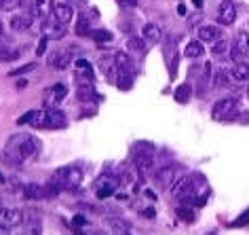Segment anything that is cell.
<instances>
[{
	"label": "cell",
	"mask_w": 249,
	"mask_h": 235,
	"mask_svg": "<svg viewBox=\"0 0 249 235\" xmlns=\"http://www.w3.org/2000/svg\"><path fill=\"white\" fill-rule=\"evenodd\" d=\"M76 96H78V100H83V102L97 100V94H95V89H93L91 85H80V87L76 89Z\"/></svg>",
	"instance_id": "cell-22"
},
{
	"label": "cell",
	"mask_w": 249,
	"mask_h": 235,
	"mask_svg": "<svg viewBox=\"0 0 249 235\" xmlns=\"http://www.w3.org/2000/svg\"><path fill=\"white\" fill-rule=\"evenodd\" d=\"M108 227H110L114 233H127V231H129L127 222L121 220V218H110V220H108Z\"/></svg>",
	"instance_id": "cell-32"
},
{
	"label": "cell",
	"mask_w": 249,
	"mask_h": 235,
	"mask_svg": "<svg viewBox=\"0 0 249 235\" xmlns=\"http://www.w3.org/2000/svg\"><path fill=\"white\" fill-rule=\"evenodd\" d=\"M89 36L95 42H110L112 40V32H108V30H91Z\"/></svg>",
	"instance_id": "cell-28"
},
{
	"label": "cell",
	"mask_w": 249,
	"mask_h": 235,
	"mask_svg": "<svg viewBox=\"0 0 249 235\" xmlns=\"http://www.w3.org/2000/svg\"><path fill=\"white\" fill-rule=\"evenodd\" d=\"M47 42H49V39H47V36H42V39H40V42H38V47H36V53H38V55H42V53H45V49H47Z\"/></svg>",
	"instance_id": "cell-40"
},
{
	"label": "cell",
	"mask_w": 249,
	"mask_h": 235,
	"mask_svg": "<svg viewBox=\"0 0 249 235\" xmlns=\"http://www.w3.org/2000/svg\"><path fill=\"white\" fill-rule=\"evenodd\" d=\"M66 125H68V121H66V115L61 113V110H47V121H45L47 129H61Z\"/></svg>",
	"instance_id": "cell-9"
},
{
	"label": "cell",
	"mask_w": 249,
	"mask_h": 235,
	"mask_svg": "<svg viewBox=\"0 0 249 235\" xmlns=\"http://www.w3.org/2000/svg\"><path fill=\"white\" fill-rule=\"evenodd\" d=\"M114 68L118 72H131V58H129V53H123V51L114 53Z\"/></svg>",
	"instance_id": "cell-17"
},
{
	"label": "cell",
	"mask_w": 249,
	"mask_h": 235,
	"mask_svg": "<svg viewBox=\"0 0 249 235\" xmlns=\"http://www.w3.org/2000/svg\"><path fill=\"white\" fill-rule=\"evenodd\" d=\"M0 34H2V21H0Z\"/></svg>",
	"instance_id": "cell-51"
},
{
	"label": "cell",
	"mask_w": 249,
	"mask_h": 235,
	"mask_svg": "<svg viewBox=\"0 0 249 235\" xmlns=\"http://www.w3.org/2000/svg\"><path fill=\"white\" fill-rule=\"evenodd\" d=\"M76 68L80 70V74H83V77H87L89 81H93V66H91L87 59H76Z\"/></svg>",
	"instance_id": "cell-29"
},
{
	"label": "cell",
	"mask_w": 249,
	"mask_h": 235,
	"mask_svg": "<svg viewBox=\"0 0 249 235\" xmlns=\"http://www.w3.org/2000/svg\"><path fill=\"white\" fill-rule=\"evenodd\" d=\"M157 178H159V182L163 184V187H171V184L178 180V174H176V170L173 168H163V170L157 172Z\"/></svg>",
	"instance_id": "cell-18"
},
{
	"label": "cell",
	"mask_w": 249,
	"mask_h": 235,
	"mask_svg": "<svg viewBox=\"0 0 249 235\" xmlns=\"http://www.w3.org/2000/svg\"><path fill=\"white\" fill-rule=\"evenodd\" d=\"M51 96H53V100H55V104L57 102H61L64 98L68 96V87L64 83H57V85H53V89H51Z\"/></svg>",
	"instance_id": "cell-27"
},
{
	"label": "cell",
	"mask_w": 249,
	"mask_h": 235,
	"mask_svg": "<svg viewBox=\"0 0 249 235\" xmlns=\"http://www.w3.org/2000/svg\"><path fill=\"white\" fill-rule=\"evenodd\" d=\"M34 115H36V110H28V113H23L19 119H17V125H26V123H32Z\"/></svg>",
	"instance_id": "cell-37"
},
{
	"label": "cell",
	"mask_w": 249,
	"mask_h": 235,
	"mask_svg": "<svg viewBox=\"0 0 249 235\" xmlns=\"http://www.w3.org/2000/svg\"><path fill=\"white\" fill-rule=\"evenodd\" d=\"M68 64H70V53L68 51H55L51 58H49V66L55 68V70H64Z\"/></svg>",
	"instance_id": "cell-13"
},
{
	"label": "cell",
	"mask_w": 249,
	"mask_h": 235,
	"mask_svg": "<svg viewBox=\"0 0 249 235\" xmlns=\"http://www.w3.org/2000/svg\"><path fill=\"white\" fill-rule=\"evenodd\" d=\"M157 157V146L152 142H138L133 146V163L140 172H150Z\"/></svg>",
	"instance_id": "cell-1"
},
{
	"label": "cell",
	"mask_w": 249,
	"mask_h": 235,
	"mask_svg": "<svg viewBox=\"0 0 249 235\" xmlns=\"http://www.w3.org/2000/svg\"><path fill=\"white\" fill-rule=\"evenodd\" d=\"M144 216H148V218H152V216H154V208H148V210H144Z\"/></svg>",
	"instance_id": "cell-44"
},
{
	"label": "cell",
	"mask_w": 249,
	"mask_h": 235,
	"mask_svg": "<svg viewBox=\"0 0 249 235\" xmlns=\"http://www.w3.org/2000/svg\"><path fill=\"white\" fill-rule=\"evenodd\" d=\"M26 87H28V81H23V78H21V81L17 83V89H26Z\"/></svg>",
	"instance_id": "cell-45"
},
{
	"label": "cell",
	"mask_w": 249,
	"mask_h": 235,
	"mask_svg": "<svg viewBox=\"0 0 249 235\" xmlns=\"http://www.w3.org/2000/svg\"><path fill=\"white\" fill-rule=\"evenodd\" d=\"M190 94H192V87H190V85H179V87L176 89V94H173V98H176V102L178 104H186V102H188L190 100Z\"/></svg>",
	"instance_id": "cell-23"
},
{
	"label": "cell",
	"mask_w": 249,
	"mask_h": 235,
	"mask_svg": "<svg viewBox=\"0 0 249 235\" xmlns=\"http://www.w3.org/2000/svg\"><path fill=\"white\" fill-rule=\"evenodd\" d=\"M4 53H7V45H4V40H0V58H4Z\"/></svg>",
	"instance_id": "cell-43"
},
{
	"label": "cell",
	"mask_w": 249,
	"mask_h": 235,
	"mask_svg": "<svg viewBox=\"0 0 249 235\" xmlns=\"http://www.w3.org/2000/svg\"><path fill=\"white\" fill-rule=\"evenodd\" d=\"M0 184H4V174L2 172H0Z\"/></svg>",
	"instance_id": "cell-50"
},
{
	"label": "cell",
	"mask_w": 249,
	"mask_h": 235,
	"mask_svg": "<svg viewBox=\"0 0 249 235\" xmlns=\"http://www.w3.org/2000/svg\"><path fill=\"white\" fill-rule=\"evenodd\" d=\"M186 58H192V59H196V58H201V55L205 53V49H203V45L198 40H190L188 45H186Z\"/></svg>",
	"instance_id": "cell-21"
},
{
	"label": "cell",
	"mask_w": 249,
	"mask_h": 235,
	"mask_svg": "<svg viewBox=\"0 0 249 235\" xmlns=\"http://www.w3.org/2000/svg\"><path fill=\"white\" fill-rule=\"evenodd\" d=\"M34 68H36V64H26V66L17 68V70H11L9 74H11V77H17V74H26V72H30V70H34Z\"/></svg>",
	"instance_id": "cell-38"
},
{
	"label": "cell",
	"mask_w": 249,
	"mask_h": 235,
	"mask_svg": "<svg viewBox=\"0 0 249 235\" xmlns=\"http://www.w3.org/2000/svg\"><path fill=\"white\" fill-rule=\"evenodd\" d=\"M45 195V191H42V187H38V184H26L23 187V197L26 199H38V197Z\"/></svg>",
	"instance_id": "cell-24"
},
{
	"label": "cell",
	"mask_w": 249,
	"mask_h": 235,
	"mask_svg": "<svg viewBox=\"0 0 249 235\" xmlns=\"http://www.w3.org/2000/svg\"><path fill=\"white\" fill-rule=\"evenodd\" d=\"M236 20V7L232 0H222L220 7H217V21L222 26H232Z\"/></svg>",
	"instance_id": "cell-6"
},
{
	"label": "cell",
	"mask_w": 249,
	"mask_h": 235,
	"mask_svg": "<svg viewBox=\"0 0 249 235\" xmlns=\"http://www.w3.org/2000/svg\"><path fill=\"white\" fill-rule=\"evenodd\" d=\"M234 42H236V47L241 49V53L245 55V58H249V34L247 32H239L236 34V39H234Z\"/></svg>",
	"instance_id": "cell-25"
},
{
	"label": "cell",
	"mask_w": 249,
	"mask_h": 235,
	"mask_svg": "<svg viewBox=\"0 0 249 235\" xmlns=\"http://www.w3.org/2000/svg\"><path fill=\"white\" fill-rule=\"evenodd\" d=\"M83 182V172L78 168H68V176H66V189L68 191H74L78 184Z\"/></svg>",
	"instance_id": "cell-15"
},
{
	"label": "cell",
	"mask_w": 249,
	"mask_h": 235,
	"mask_svg": "<svg viewBox=\"0 0 249 235\" xmlns=\"http://www.w3.org/2000/svg\"><path fill=\"white\" fill-rule=\"evenodd\" d=\"M19 7V0H0V9L2 11H15Z\"/></svg>",
	"instance_id": "cell-36"
},
{
	"label": "cell",
	"mask_w": 249,
	"mask_h": 235,
	"mask_svg": "<svg viewBox=\"0 0 249 235\" xmlns=\"http://www.w3.org/2000/svg\"><path fill=\"white\" fill-rule=\"evenodd\" d=\"M228 49H230V45H228V40H224V39H220V40H215V45H213V55H215V58H226Z\"/></svg>",
	"instance_id": "cell-31"
},
{
	"label": "cell",
	"mask_w": 249,
	"mask_h": 235,
	"mask_svg": "<svg viewBox=\"0 0 249 235\" xmlns=\"http://www.w3.org/2000/svg\"><path fill=\"white\" fill-rule=\"evenodd\" d=\"M232 77L239 83L249 81V64H245V61H236V66H234V70H232Z\"/></svg>",
	"instance_id": "cell-20"
},
{
	"label": "cell",
	"mask_w": 249,
	"mask_h": 235,
	"mask_svg": "<svg viewBox=\"0 0 249 235\" xmlns=\"http://www.w3.org/2000/svg\"><path fill=\"white\" fill-rule=\"evenodd\" d=\"M53 7L55 4L51 2V0H34V4H32V11H34V15H38V17H49L53 13Z\"/></svg>",
	"instance_id": "cell-14"
},
{
	"label": "cell",
	"mask_w": 249,
	"mask_h": 235,
	"mask_svg": "<svg viewBox=\"0 0 249 235\" xmlns=\"http://www.w3.org/2000/svg\"><path fill=\"white\" fill-rule=\"evenodd\" d=\"M195 182L190 180V176H179L176 182L171 184L173 197H178L182 203H192L195 201Z\"/></svg>",
	"instance_id": "cell-3"
},
{
	"label": "cell",
	"mask_w": 249,
	"mask_h": 235,
	"mask_svg": "<svg viewBox=\"0 0 249 235\" xmlns=\"http://www.w3.org/2000/svg\"><path fill=\"white\" fill-rule=\"evenodd\" d=\"M142 36H144L146 40L157 42L163 39V30H160V26H157V23H146L144 30H142Z\"/></svg>",
	"instance_id": "cell-16"
},
{
	"label": "cell",
	"mask_w": 249,
	"mask_h": 235,
	"mask_svg": "<svg viewBox=\"0 0 249 235\" xmlns=\"http://www.w3.org/2000/svg\"><path fill=\"white\" fill-rule=\"evenodd\" d=\"M247 225H249V210H245L234 222H230V227H247Z\"/></svg>",
	"instance_id": "cell-35"
},
{
	"label": "cell",
	"mask_w": 249,
	"mask_h": 235,
	"mask_svg": "<svg viewBox=\"0 0 249 235\" xmlns=\"http://www.w3.org/2000/svg\"><path fill=\"white\" fill-rule=\"evenodd\" d=\"M236 117V100L234 98H222L213 104L211 110V119L213 121H230Z\"/></svg>",
	"instance_id": "cell-4"
},
{
	"label": "cell",
	"mask_w": 249,
	"mask_h": 235,
	"mask_svg": "<svg viewBox=\"0 0 249 235\" xmlns=\"http://www.w3.org/2000/svg\"><path fill=\"white\" fill-rule=\"evenodd\" d=\"M176 214H178V218H182L184 222H195V212H192L190 208H186V206H179L176 210Z\"/></svg>",
	"instance_id": "cell-33"
},
{
	"label": "cell",
	"mask_w": 249,
	"mask_h": 235,
	"mask_svg": "<svg viewBox=\"0 0 249 235\" xmlns=\"http://www.w3.org/2000/svg\"><path fill=\"white\" fill-rule=\"evenodd\" d=\"M9 23H11V28H13L15 32H26V30L34 23V20H32V15L30 13H17V15L11 17Z\"/></svg>",
	"instance_id": "cell-10"
},
{
	"label": "cell",
	"mask_w": 249,
	"mask_h": 235,
	"mask_svg": "<svg viewBox=\"0 0 249 235\" xmlns=\"http://www.w3.org/2000/svg\"><path fill=\"white\" fill-rule=\"evenodd\" d=\"M133 87V74L131 72H121V78H118V89L129 91Z\"/></svg>",
	"instance_id": "cell-30"
},
{
	"label": "cell",
	"mask_w": 249,
	"mask_h": 235,
	"mask_svg": "<svg viewBox=\"0 0 249 235\" xmlns=\"http://www.w3.org/2000/svg\"><path fill=\"white\" fill-rule=\"evenodd\" d=\"M195 2V7H203V0H192Z\"/></svg>",
	"instance_id": "cell-49"
},
{
	"label": "cell",
	"mask_w": 249,
	"mask_h": 235,
	"mask_svg": "<svg viewBox=\"0 0 249 235\" xmlns=\"http://www.w3.org/2000/svg\"><path fill=\"white\" fill-rule=\"evenodd\" d=\"M116 187H118L116 180H112V178H102V180L97 182V191H95L97 199H106V197L114 195V189Z\"/></svg>",
	"instance_id": "cell-12"
},
{
	"label": "cell",
	"mask_w": 249,
	"mask_h": 235,
	"mask_svg": "<svg viewBox=\"0 0 249 235\" xmlns=\"http://www.w3.org/2000/svg\"><path fill=\"white\" fill-rule=\"evenodd\" d=\"M72 222H74V227H85L87 225V218H85V216H80V214H76L72 218Z\"/></svg>",
	"instance_id": "cell-41"
},
{
	"label": "cell",
	"mask_w": 249,
	"mask_h": 235,
	"mask_svg": "<svg viewBox=\"0 0 249 235\" xmlns=\"http://www.w3.org/2000/svg\"><path fill=\"white\" fill-rule=\"evenodd\" d=\"M11 146H17V161H26L40 151V140L32 138V136H17V140L11 142Z\"/></svg>",
	"instance_id": "cell-2"
},
{
	"label": "cell",
	"mask_w": 249,
	"mask_h": 235,
	"mask_svg": "<svg viewBox=\"0 0 249 235\" xmlns=\"http://www.w3.org/2000/svg\"><path fill=\"white\" fill-rule=\"evenodd\" d=\"M226 83H228V77H226V72L220 70L215 74V81H213V87L215 89H222V87H226Z\"/></svg>",
	"instance_id": "cell-34"
},
{
	"label": "cell",
	"mask_w": 249,
	"mask_h": 235,
	"mask_svg": "<svg viewBox=\"0 0 249 235\" xmlns=\"http://www.w3.org/2000/svg\"><path fill=\"white\" fill-rule=\"evenodd\" d=\"M127 47H129V51H133V53H138L140 58L146 53V45H144V40H140V39H129V42H127Z\"/></svg>",
	"instance_id": "cell-26"
},
{
	"label": "cell",
	"mask_w": 249,
	"mask_h": 235,
	"mask_svg": "<svg viewBox=\"0 0 249 235\" xmlns=\"http://www.w3.org/2000/svg\"><path fill=\"white\" fill-rule=\"evenodd\" d=\"M239 123H249V115H239Z\"/></svg>",
	"instance_id": "cell-46"
},
{
	"label": "cell",
	"mask_w": 249,
	"mask_h": 235,
	"mask_svg": "<svg viewBox=\"0 0 249 235\" xmlns=\"http://www.w3.org/2000/svg\"><path fill=\"white\" fill-rule=\"evenodd\" d=\"M42 36H47L49 40L55 39H64L66 36V23H61L59 20H49V17H45L42 20Z\"/></svg>",
	"instance_id": "cell-5"
},
{
	"label": "cell",
	"mask_w": 249,
	"mask_h": 235,
	"mask_svg": "<svg viewBox=\"0 0 249 235\" xmlns=\"http://www.w3.org/2000/svg\"><path fill=\"white\" fill-rule=\"evenodd\" d=\"M121 7H127V9H135L140 4V0H116Z\"/></svg>",
	"instance_id": "cell-39"
},
{
	"label": "cell",
	"mask_w": 249,
	"mask_h": 235,
	"mask_svg": "<svg viewBox=\"0 0 249 235\" xmlns=\"http://www.w3.org/2000/svg\"><path fill=\"white\" fill-rule=\"evenodd\" d=\"M178 13L179 15H186V7H184V4H179V7H178Z\"/></svg>",
	"instance_id": "cell-47"
},
{
	"label": "cell",
	"mask_w": 249,
	"mask_h": 235,
	"mask_svg": "<svg viewBox=\"0 0 249 235\" xmlns=\"http://www.w3.org/2000/svg\"><path fill=\"white\" fill-rule=\"evenodd\" d=\"M205 203H207V195H201V197H196L195 199V206H198V208L205 206Z\"/></svg>",
	"instance_id": "cell-42"
},
{
	"label": "cell",
	"mask_w": 249,
	"mask_h": 235,
	"mask_svg": "<svg viewBox=\"0 0 249 235\" xmlns=\"http://www.w3.org/2000/svg\"><path fill=\"white\" fill-rule=\"evenodd\" d=\"M198 39L203 42H215L224 39V32L217 26H211V23H205V26L198 28Z\"/></svg>",
	"instance_id": "cell-8"
},
{
	"label": "cell",
	"mask_w": 249,
	"mask_h": 235,
	"mask_svg": "<svg viewBox=\"0 0 249 235\" xmlns=\"http://www.w3.org/2000/svg\"><path fill=\"white\" fill-rule=\"evenodd\" d=\"M146 197H150V199H154V201H157V195H154L152 191H146Z\"/></svg>",
	"instance_id": "cell-48"
},
{
	"label": "cell",
	"mask_w": 249,
	"mask_h": 235,
	"mask_svg": "<svg viewBox=\"0 0 249 235\" xmlns=\"http://www.w3.org/2000/svg\"><path fill=\"white\" fill-rule=\"evenodd\" d=\"M74 32H76V36H89V34H91V20H89V17H87L85 13L78 15Z\"/></svg>",
	"instance_id": "cell-19"
},
{
	"label": "cell",
	"mask_w": 249,
	"mask_h": 235,
	"mask_svg": "<svg viewBox=\"0 0 249 235\" xmlns=\"http://www.w3.org/2000/svg\"><path fill=\"white\" fill-rule=\"evenodd\" d=\"M53 17L55 20H59L61 23H70L74 20V9L70 7V4H66V2H57L53 7Z\"/></svg>",
	"instance_id": "cell-11"
},
{
	"label": "cell",
	"mask_w": 249,
	"mask_h": 235,
	"mask_svg": "<svg viewBox=\"0 0 249 235\" xmlns=\"http://www.w3.org/2000/svg\"><path fill=\"white\" fill-rule=\"evenodd\" d=\"M247 96H249V87H247Z\"/></svg>",
	"instance_id": "cell-52"
},
{
	"label": "cell",
	"mask_w": 249,
	"mask_h": 235,
	"mask_svg": "<svg viewBox=\"0 0 249 235\" xmlns=\"http://www.w3.org/2000/svg\"><path fill=\"white\" fill-rule=\"evenodd\" d=\"M23 222V212L21 210H7V208H0V225L2 227H17Z\"/></svg>",
	"instance_id": "cell-7"
}]
</instances>
